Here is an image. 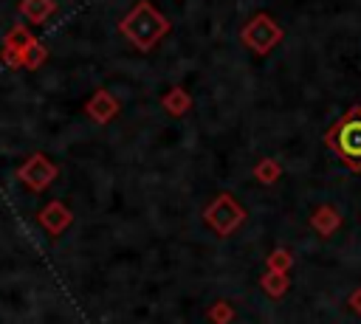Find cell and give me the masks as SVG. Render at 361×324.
<instances>
[{"instance_id": "cell-1", "label": "cell", "mask_w": 361, "mask_h": 324, "mask_svg": "<svg viewBox=\"0 0 361 324\" xmlns=\"http://www.w3.org/2000/svg\"><path fill=\"white\" fill-rule=\"evenodd\" d=\"M327 144L344 158L350 166H361V110L347 113L327 135Z\"/></svg>"}]
</instances>
